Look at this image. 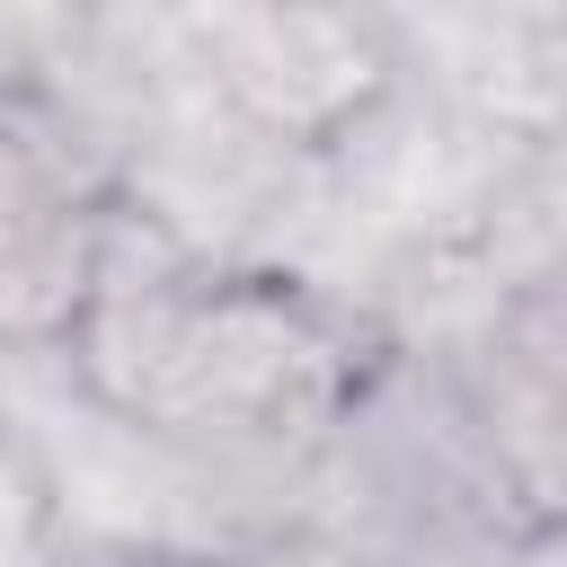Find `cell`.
<instances>
[{
	"label": "cell",
	"instance_id": "cell-4",
	"mask_svg": "<svg viewBox=\"0 0 567 567\" xmlns=\"http://www.w3.org/2000/svg\"><path fill=\"white\" fill-rule=\"evenodd\" d=\"M195 567H363L346 540H328V532H310V523H275V532H248V540H221V549H204Z\"/></svg>",
	"mask_w": 567,
	"mask_h": 567
},
{
	"label": "cell",
	"instance_id": "cell-2",
	"mask_svg": "<svg viewBox=\"0 0 567 567\" xmlns=\"http://www.w3.org/2000/svg\"><path fill=\"white\" fill-rule=\"evenodd\" d=\"M177 44L248 133L301 159L346 142L408 80L381 9H177Z\"/></svg>",
	"mask_w": 567,
	"mask_h": 567
},
{
	"label": "cell",
	"instance_id": "cell-1",
	"mask_svg": "<svg viewBox=\"0 0 567 567\" xmlns=\"http://www.w3.org/2000/svg\"><path fill=\"white\" fill-rule=\"evenodd\" d=\"M443 363L461 461H470V523L478 540L540 558L567 540V301H514L487 337Z\"/></svg>",
	"mask_w": 567,
	"mask_h": 567
},
{
	"label": "cell",
	"instance_id": "cell-3",
	"mask_svg": "<svg viewBox=\"0 0 567 567\" xmlns=\"http://www.w3.org/2000/svg\"><path fill=\"white\" fill-rule=\"evenodd\" d=\"M62 549V496L44 452L0 416V567H53Z\"/></svg>",
	"mask_w": 567,
	"mask_h": 567
}]
</instances>
